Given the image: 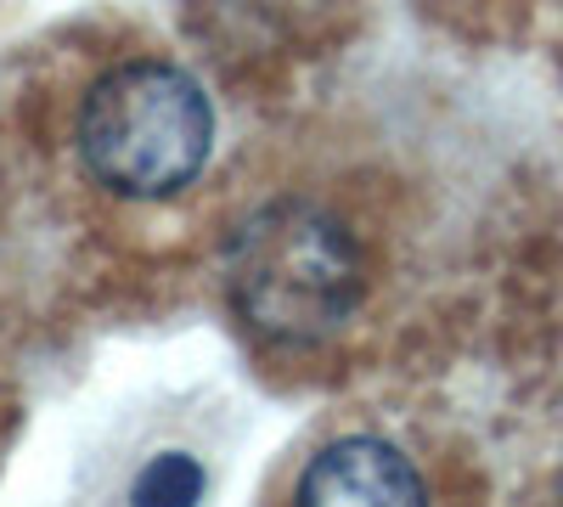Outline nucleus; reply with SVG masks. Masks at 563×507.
I'll return each instance as SVG.
<instances>
[{"label": "nucleus", "mask_w": 563, "mask_h": 507, "mask_svg": "<svg viewBox=\"0 0 563 507\" xmlns=\"http://www.w3.org/2000/svg\"><path fill=\"white\" fill-rule=\"evenodd\" d=\"M525 507H563V440L552 445V456L536 469V480L525 491Z\"/></svg>", "instance_id": "39448f33"}, {"label": "nucleus", "mask_w": 563, "mask_h": 507, "mask_svg": "<svg viewBox=\"0 0 563 507\" xmlns=\"http://www.w3.org/2000/svg\"><path fill=\"white\" fill-rule=\"evenodd\" d=\"M203 491V474L192 456H158L135 480V507H192Z\"/></svg>", "instance_id": "20e7f679"}, {"label": "nucleus", "mask_w": 563, "mask_h": 507, "mask_svg": "<svg viewBox=\"0 0 563 507\" xmlns=\"http://www.w3.org/2000/svg\"><path fill=\"white\" fill-rule=\"evenodd\" d=\"M220 283L265 355H327L384 310L395 283L389 214L344 175L265 180L225 225Z\"/></svg>", "instance_id": "f257e3e1"}, {"label": "nucleus", "mask_w": 563, "mask_h": 507, "mask_svg": "<svg viewBox=\"0 0 563 507\" xmlns=\"http://www.w3.org/2000/svg\"><path fill=\"white\" fill-rule=\"evenodd\" d=\"M74 153L102 192L164 203L203 175L214 153V102L198 74L164 52L119 57L79 90Z\"/></svg>", "instance_id": "7ed1b4c3"}, {"label": "nucleus", "mask_w": 563, "mask_h": 507, "mask_svg": "<svg viewBox=\"0 0 563 507\" xmlns=\"http://www.w3.org/2000/svg\"><path fill=\"white\" fill-rule=\"evenodd\" d=\"M260 507H490V485L429 411L339 406L276 456Z\"/></svg>", "instance_id": "f03ea898"}]
</instances>
